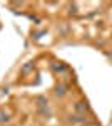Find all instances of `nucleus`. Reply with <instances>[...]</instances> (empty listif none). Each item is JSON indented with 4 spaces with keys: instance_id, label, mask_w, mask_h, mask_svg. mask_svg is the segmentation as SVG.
Returning <instances> with one entry per match:
<instances>
[{
    "instance_id": "f03ea898",
    "label": "nucleus",
    "mask_w": 112,
    "mask_h": 126,
    "mask_svg": "<svg viewBox=\"0 0 112 126\" xmlns=\"http://www.w3.org/2000/svg\"><path fill=\"white\" fill-rule=\"evenodd\" d=\"M82 104H84V103H77V106H75V109H77V111H84V113H85V109H87V106H82Z\"/></svg>"
},
{
    "instance_id": "f257e3e1",
    "label": "nucleus",
    "mask_w": 112,
    "mask_h": 126,
    "mask_svg": "<svg viewBox=\"0 0 112 126\" xmlns=\"http://www.w3.org/2000/svg\"><path fill=\"white\" fill-rule=\"evenodd\" d=\"M55 94H57V96H64V94H65V87H64V86H60V87H57V91H55Z\"/></svg>"
}]
</instances>
